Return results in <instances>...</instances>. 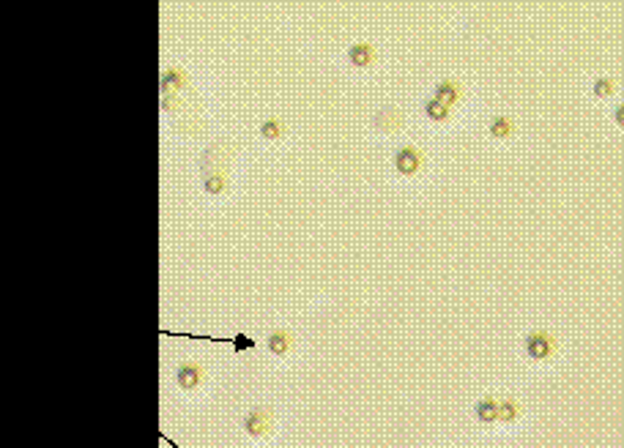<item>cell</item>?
I'll return each mask as SVG.
<instances>
[{"mask_svg": "<svg viewBox=\"0 0 624 448\" xmlns=\"http://www.w3.org/2000/svg\"><path fill=\"white\" fill-rule=\"evenodd\" d=\"M175 383L181 391L192 394L200 385L205 383V366L200 361H181L178 369H175Z\"/></svg>", "mask_w": 624, "mask_h": 448, "instance_id": "obj_1", "label": "cell"}, {"mask_svg": "<svg viewBox=\"0 0 624 448\" xmlns=\"http://www.w3.org/2000/svg\"><path fill=\"white\" fill-rule=\"evenodd\" d=\"M244 426H247V432H249L252 438H266V435H271V429H274V413H271L268 408H255V410L247 416Z\"/></svg>", "mask_w": 624, "mask_h": 448, "instance_id": "obj_2", "label": "cell"}, {"mask_svg": "<svg viewBox=\"0 0 624 448\" xmlns=\"http://www.w3.org/2000/svg\"><path fill=\"white\" fill-rule=\"evenodd\" d=\"M551 348H553V342H551V336H545V334H531V336L525 339V352H528L531 358H537V361L548 358V355H551Z\"/></svg>", "mask_w": 624, "mask_h": 448, "instance_id": "obj_3", "label": "cell"}, {"mask_svg": "<svg viewBox=\"0 0 624 448\" xmlns=\"http://www.w3.org/2000/svg\"><path fill=\"white\" fill-rule=\"evenodd\" d=\"M293 348V336L288 334V331H277V334H271V339H268V350L274 352V355H288Z\"/></svg>", "mask_w": 624, "mask_h": 448, "instance_id": "obj_4", "label": "cell"}, {"mask_svg": "<svg viewBox=\"0 0 624 448\" xmlns=\"http://www.w3.org/2000/svg\"><path fill=\"white\" fill-rule=\"evenodd\" d=\"M477 416L482 421H495L498 418V405L495 402H479L477 405Z\"/></svg>", "mask_w": 624, "mask_h": 448, "instance_id": "obj_5", "label": "cell"}, {"mask_svg": "<svg viewBox=\"0 0 624 448\" xmlns=\"http://www.w3.org/2000/svg\"><path fill=\"white\" fill-rule=\"evenodd\" d=\"M611 91V82H597V94H608Z\"/></svg>", "mask_w": 624, "mask_h": 448, "instance_id": "obj_6", "label": "cell"}, {"mask_svg": "<svg viewBox=\"0 0 624 448\" xmlns=\"http://www.w3.org/2000/svg\"><path fill=\"white\" fill-rule=\"evenodd\" d=\"M616 121H619V124L624 126V104L619 107V110H616Z\"/></svg>", "mask_w": 624, "mask_h": 448, "instance_id": "obj_7", "label": "cell"}]
</instances>
